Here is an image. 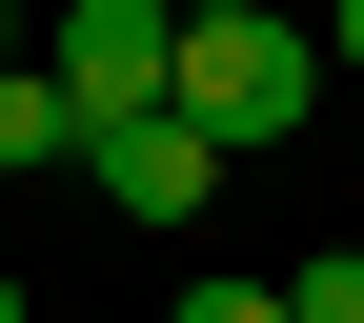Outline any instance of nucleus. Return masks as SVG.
<instances>
[{"label": "nucleus", "mask_w": 364, "mask_h": 323, "mask_svg": "<svg viewBox=\"0 0 364 323\" xmlns=\"http://www.w3.org/2000/svg\"><path fill=\"white\" fill-rule=\"evenodd\" d=\"M162 102L203 121L223 162H243V142H284V121L324 102V40H304V21H182V61H162Z\"/></svg>", "instance_id": "obj_1"}, {"label": "nucleus", "mask_w": 364, "mask_h": 323, "mask_svg": "<svg viewBox=\"0 0 364 323\" xmlns=\"http://www.w3.org/2000/svg\"><path fill=\"white\" fill-rule=\"evenodd\" d=\"M162 61H182V0H61V21H41V81H61L81 121H142Z\"/></svg>", "instance_id": "obj_2"}, {"label": "nucleus", "mask_w": 364, "mask_h": 323, "mask_svg": "<svg viewBox=\"0 0 364 323\" xmlns=\"http://www.w3.org/2000/svg\"><path fill=\"white\" fill-rule=\"evenodd\" d=\"M81 182H102L122 222H203V202H223V142H203L182 102H142V121H81Z\"/></svg>", "instance_id": "obj_3"}, {"label": "nucleus", "mask_w": 364, "mask_h": 323, "mask_svg": "<svg viewBox=\"0 0 364 323\" xmlns=\"http://www.w3.org/2000/svg\"><path fill=\"white\" fill-rule=\"evenodd\" d=\"M41 162H81V102L41 61H0V182H41Z\"/></svg>", "instance_id": "obj_4"}, {"label": "nucleus", "mask_w": 364, "mask_h": 323, "mask_svg": "<svg viewBox=\"0 0 364 323\" xmlns=\"http://www.w3.org/2000/svg\"><path fill=\"white\" fill-rule=\"evenodd\" d=\"M284 323H364V243H324V263H304V283H284Z\"/></svg>", "instance_id": "obj_5"}, {"label": "nucleus", "mask_w": 364, "mask_h": 323, "mask_svg": "<svg viewBox=\"0 0 364 323\" xmlns=\"http://www.w3.org/2000/svg\"><path fill=\"white\" fill-rule=\"evenodd\" d=\"M162 323H284V283H182Z\"/></svg>", "instance_id": "obj_6"}, {"label": "nucleus", "mask_w": 364, "mask_h": 323, "mask_svg": "<svg viewBox=\"0 0 364 323\" xmlns=\"http://www.w3.org/2000/svg\"><path fill=\"white\" fill-rule=\"evenodd\" d=\"M324 61H344V81H364V0H324Z\"/></svg>", "instance_id": "obj_7"}, {"label": "nucleus", "mask_w": 364, "mask_h": 323, "mask_svg": "<svg viewBox=\"0 0 364 323\" xmlns=\"http://www.w3.org/2000/svg\"><path fill=\"white\" fill-rule=\"evenodd\" d=\"M182 21H284V0H182Z\"/></svg>", "instance_id": "obj_8"}, {"label": "nucleus", "mask_w": 364, "mask_h": 323, "mask_svg": "<svg viewBox=\"0 0 364 323\" xmlns=\"http://www.w3.org/2000/svg\"><path fill=\"white\" fill-rule=\"evenodd\" d=\"M0 323H21V283H0Z\"/></svg>", "instance_id": "obj_9"}]
</instances>
